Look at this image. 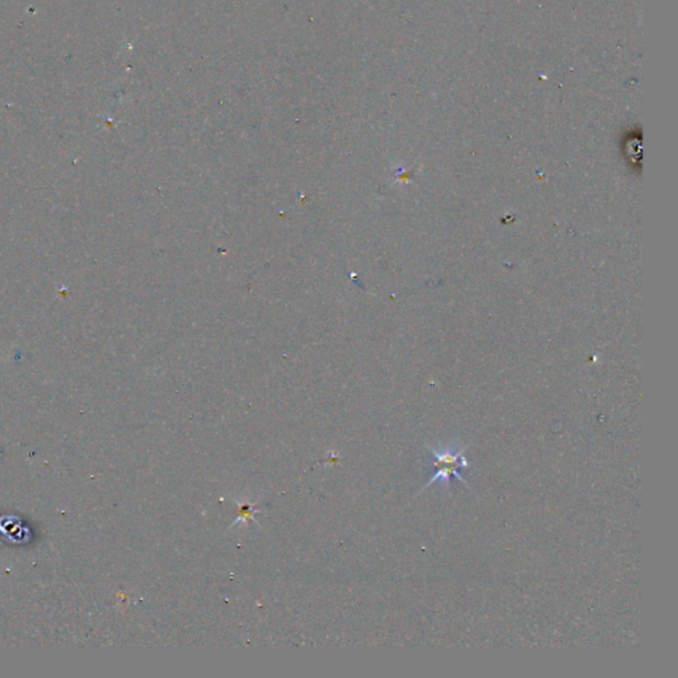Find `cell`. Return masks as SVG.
I'll return each mask as SVG.
<instances>
[{"instance_id": "obj_1", "label": "cell", "mask_w": 678, "mask_h": 678, "mask_svg": "<svg viewBox=\"0 0 678 678\" xmlns=\"http://www.w3.org/2000/svg\"><path fill=\"white\" fill-rule=\"evenodd\" d=\"M466 449L468 446L459 447L457 440L441 447H430L432 455L431 466L434 469V472L430 477V481L421 488L420 491L428 489L433 484H440V488L446 491L449 488L452 478L460 480L464 485H466L468 489H472L468 481L461 475L462 471L471 466V462L465 456Z\"/></svg>"}]
</instances>
